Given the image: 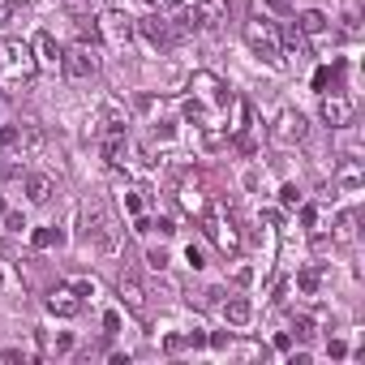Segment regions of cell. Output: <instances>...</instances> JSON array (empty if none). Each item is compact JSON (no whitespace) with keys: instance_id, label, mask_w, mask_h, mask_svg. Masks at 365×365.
Returning a JSON list of instances; mask_svg holds the SVG:
<instances>
[{"instance_id":"6da1fadb","label":"cell","mask_w":365,"mask_h":365,"mask_svg":"<svg viewBox=\"0 0 365 365\" xmlns=\"http://www.w3.org/2000/svg\"><path fill=\"white\" fill-rule=\"evenodd\" d=\"M190 91H194V95L185 99V116H190L194 125H202L207 133L220 129V116H224L228 103H232V95L224 91V82H220L215 73H194Z\"/></svg>"},{"instance_id":"7a4b0ae2","label":"cell","mask_w":365,"mask_h":365,"mask_svg":"<svg viewBox=\"0 0 365 365\" xmlns=\"http://www.w3.org/2000/svg\"><path fill=\"white\" fill-rule=\"evenodd\" d=\"M35 73H39V65H35L31 43H22V39H5V43H0V82H5L9 91L31 86Z\"/></svg>"},{"instance_id":"3957f363","label":"cell","mask_w":365,"mask_h":365,"mask_svg":"<svg viewBox=\"0 0 365 365\" xmlns=\"http://www.w3.org/2000/svg\"><path fill=\"white\" fill-rule=\"evenodd\" d=\"M82 224H86V237H91L99 250H116V245H120V228H116L112 211H108L99 198H86V202H82Z\"/></svg>"},{"instance_id":"277c9868","label":"cell","mask_w":365,"mask_h":365,"mask_svg":"<svg viewBox=\"0 0 365 365\" xmlns=\"http://www.w3.org/2000/svg\"><path fill=\"white\" fill-rule=\"evenodd\" d=\"M245 43H250V52H254L258 61H267V65H279V61H284V56H279V26L267 22V18L245 22Z\"/></svg>"},{"instance_id":"5b68a950","label":"cell","mask_w":365,"mask_h":365,"mask_svg":"<svg viewBox=\"0 0 365 365\" xmlns=\"http://www.w3.org/2000/svg\"><path fill=\"white\" fill-rule=\"evenodd\" d=\"M95 69H99L95 48L78 43V48H65V52H61V73H65L69 82H86V78H95Z\"/></svg>"},{"instance_id":"8992f818","label":"cell","mask_w":365,"mask_h":365,"mask_svg":"<svg viewBox=\"0 0 365 365\" xmlns=\"http://www.w3.org/2000/svg\"><path fill=\"white\" fill-rule=\"evenodd\" d=\"M99 35H103L108 43L125 48V43L133 39V18H129L120 5H112V9H103V18H99Z\"/></svg>"},{"instance_id":"52a82bcc","label":"cell","mask_w":365,"mask_h":365,"mask_svg":"<svg viewBox=\"0 0 365 365\" xmlns=\"http://www.w3.org/2000/svg\"><path fill=\"white\" fill-rule=\"evenodd\" d=\"M202 228H207V237H211V241H215L224 254H237V250H241V237H237L232 220H224V211H220V207L202 215Z\"/></svg>"},{"instance_id":"ba28073f","label":"cell","mask_w":365,"mask_h":365,"mask_svg":"<svg viewBox=\"0 0 365 365\" xmlns=\"http://www.w3.org/2000/svg\"><path fill=\"white\" fill-rule=\"evenodd\" d=\"M194 26L207 35H220L228 26V0H194Z\"/></svg>"},{"instance_id":"9c48e42d","label":"cell","mask_w":365,"mask_h":365,"mask_svg":"<svg viewBox=\"0 0 365 365\" xmlns=\"http://www.w3.org/2000/svg\"><path fill=\"white\" fill-rule=\"evenodd\" d=\"M305 129H309V125H305V116H301V112H292V108H284V112L275 116V125H271V138H275L279 146H297V142L305 138Z\"/></svg>"},{"instance_id":"30bf717a","label":"cell","mask_w":365,"mask_h":365,"mask_svg":"<svg viewBox=\"0 0 365 365\" xmlns=\"http://www.w3.org/2000/svg\"><path fill=\"white\" fill-rule=\"evenodd\" d=\"M48 314H56V318H78V314H82V292H78L73 284H56V288L48 292Z\"/></svg>"},{"instance_id":"8fae6325","label":"cell","mask_w":365,"mask_h":365,"mask_svg":"<svg viewBox=\"0 0 365 365\" xmlns=\"http://www.w3.org/2000/svg\"><path fill=\"white\" fill-rule=\"evenodd\" d=\"M318 112H322V120H327L331 129H344V125L352 120V99H348V95H339V91H331V95H322Z\"/></svg>"},{"instance_id":"7c38bea8","label":"cell","mask_w":365,"mask_h":365,"mask_svg":"<svg viewBox=\"0 0 365 365\" xmlns=\"http://www.w3.org/2000/svg\"><path fill=\"white\" fill-rule=\"evenodd\" d=\"M31 52H35V65H39V69H61V52H65V48H61L48 31H43V35H35Z\"/></svg>"},{"instance_id":"4fadbf2b","label":"cell","mask_w":365,"mask_h":365,"mask_svg":"<svg viewBox=\"0 0 365 365\" xmlns=\"http://www.w3.org/2000/svg\"><path fill=\"white\" fill-rule=\"evenodd\" d=\"M133 31H142L146 43H155V48H168V43H172V26H168L159 14H146L142 22H133Z\"/></svg>"},{"instance_id":"5bb4252c","label":"cell","mask_w":365,"mask_h":365,"mask_svg":"<svg viewBox=\"0 0 365 365\" xmlns=\"http://www.w3.org/2000/svg\"><path fill=\"white\" fill-rule=\"evenodd\" d=\"M220 314H224L228 327H250V322H254V305H250L245 297H228V301L220 305Z\"/></svg>"},{"instance_id":"9a60e30c","label":"cell","mask_w":365,"mask_h":365,"mask_svg":"<svg viewBox=\"0 0 365 365\" xmlns=\"http://www.w3.org/2000/svg\"><path fill=\"white\" fill-rule=\"evenodd\" d=\"M365 185V172H361V163L356 159H344L339 163V176H335V190H344V194H356Z\"/></svg>"},{"instance_id":"2e32d148","label":"cell","mask_w":365,"mask_h":365,"mask_svg":"<svg viewBox=\"0 0 365 365\" xmlns=\"http://www.w3.org/2000/svg\"><path fill=\"white\" fill-rule=\"evenodd\" d=\"M297 288H301V297H318L327 288V267H301L297 271Z\"/></svg>"},{"instance_id":"e0dca14e","label":"cell","mask_w":365,"mask_h":365,"mask_svg":"<svg viewBox=\"0 0 365 365\" xmlns=\"http://www.w3.org/2000/svg\"><path fill=\"white\" fill-rule=\"evenodd\" d=\"M26 198H31L35 207H43V202L52 198V176H48V172H31V176H26Z\"/></svg>"},{"instance_id":"ac0fdd59","label":"cell","mask_w":365,"mask_h":365,"mask_svg":"<svg viewBox=\"0 0 365 365\" xmlns=\"http://www.w3.org/2000/svg\"><path fill=\"white\" fill-rule=\"evenodd\" d=\"M297 31H301L305 39H314V35H322V31H327V14H322V9H305V14L297 18Z\"/></svg>"},{"instance_id":"d6986e66","label":"cell","mask_w":365,"mask_h":365,"mask_svg":"<svg viewBox=\"0 0 365 365\" xmlns=\"http://www.w3.org/2000/svg\"><path fill=\"white\" fill-rule=\"evenodd\" d=\"M335 241L339 245H352L356 241V211H339L335 215Z\"/></svg>"},{"instance_id":"ffe728a7","label":"cell","mask_w":365,"mask_h":365,"mask_svg":"<svg viewBox=\"0 0 365 365\" xmlns=\"http://www.w3.org/2000/svg\"><path fill=\"white\" fill-rule=\"evenodd\" d=\"M120 301H129V309H142V284L133 275H120Z\"/></svg>"},{"instance_id":"44dd1931","label":"cell","mask_w":365,"mask_h":365,"mask_svg":"<svg viewBox=\"0 0 365 365\" xmlns=\"http://www.w3.org/2000/svg\"><path fill=\"white\" fill-rule=\"evenodd\" d=\"M61 241H65L61 228H39V232H35V245H39V250H52V245H61Z\"/></svg>"},{"instance_id":"7402d4cb","label":"cell","mask_w":365,"mask_h":365,"mask_svg":"<svg viewBox=\"0 0 365 365\" xmlns=\"http://www.w3.org/2000/svg\"><path fill=\"white\" fill-rule=\"evenodd\" d=\"M279 202H284L288 211H297V207H301V190H297V185H284V190H279Z\"/></svg>"},{"instance_id":"603a6c76","label":"cell","mask_w":365,"mask_h":365,"mask_svg":"<svg viewBox=\"0 0 365 365\" xmlns=\"http://www.w3.org/2000/svg\"><path fill=\"white\" fill-rule=\"evenodd\" d=\"M125 211H129L133 220L142 215V190H129V194H125Z\"/></svg>"},{"instance_id":"cb8c5ba5","label":"cell","mask_w":365,"mask_h":365,"mask_svg":"<svg viewBox=\"0 0 365 365\" xmlns=\"http://www.w3.org/2000/svg\"><path fill=\"white\" fill-rule=\"evenodd\" d=\"M292 327L297 335H314V314H292Z\"/></svg>"},{"instance_id":"d4e9b609","label":"cell","mask_w":365,"mask_h":365,"mask_svg":"<svg viewBox=\"0 0 365 365\" xmlns=\"http://www.w3.org/2000/svg\"><path fill=\"white\" fill-rule=\"evenodd\" d=\"M14 14H18V0H0V26H9Z\"/></svg>"},{"instance_id":"484cf974","label":"cell","mask_w":365,"mask_h":365,"mask_svg":"<svg viewBox=\"0 0 365 365\" xmlns=\"http://www.w3.org/2000/svg\"><path fill=\"white\" fill-rule=\"evenodd\" d=\"M185 262H190L194 271H202V267H207V258H202V250H198V245H190V250H185Z\"/></svg>"},{"instance_id":"4316f807","label":"cell","mask_w":365,"mask_h":365,"mask_svg":"<svg viewBox=\"0 0 365 365\" xmlns=\"http://www.w3.org/2000/svg\"><path fill=\"white\" fill-rule=\"evenodd\" d=\"M146 262H150L155 271H163V267H168V254H163V250H150V254H146Z\"/></svg>"},{"instance_id":"83f0119b","label":"cell","mask_w":365,"mask_h":365,"mask_svg":"<svg viewBox=\"0 0 365 365\" xmlns=\"http://www.w3.org/2000/svg\"><path fill=\"white\" fill-rule=\"evenodd\" d=\"M5 228H9V232H22V228H26V220H22V215H14V211H9V215H5Z\"/></svg>"},{"instance_id":"f1b7e54d","label":"cell","mask_w":365,"mask_h":365,"mask_svg":"<svg viewBox=\"0 0 365 365\" xmlns=\"http://www.w3.org/2000/svg\"><path fill=\"white\" fill-rule=\"evenodd\" d=\"M327 352L339 361V356H348V344H344V339H331V344H327Z\"/></svg>"},{"instance_id":"f546056e","label":"cell","mask_w":365,"mask_h":365,"mask_svg":"<svg viewBox=\"0 0 365 365\" xmlns=\"http://www.w3.org/2000/svg\"><path fill=\"white\" fill-rule=\"evenodd\" d=\"M168 5H190V0H168Z\"/></svg>"},{"instance_id":"4dcf8cb0","label":"cell","mask_w":365,"mask_h":365,"mask_svg":"<svg viewBox=\"0 0 365 365\" xmlns=\"http://www.w3.org/2000/svg\"><path fill=\"white\" fill-rule=\"evenodd\" d=\"M103 5H108V9H112V5H120V0H103Z\"/></svg>"},{"instance_id":"1f68e13d","label":"cell","mask_w":365,"mask_h":365,"mask_svg":"<svg viewBox=\"0 0 365 365\" xmlns=\"http://www.w3.org/2000/svg\"><path fill=\"white\" fill-rule=\"evenodd\" d=\"M0 215H5V198H0Z\"/></svg>"},{"instance_id":"d6a6232c","label":"cell","mask_w":365,"mask_h":365,"mask_svg":"<svg viewBox=\"0 0 365 365\" xmlns=\"http://www.w3.org/2000/svg\"><path fill=\"white\" fill-rule=\"evenodd\" d=\"M146 5H159V0H146Z\"/></svg>"},{"instance_id":"836d02e7","label":"cell","mask_w":365,"mask_h":365,"mask_svg":"<svg viewBox=\"0 0 365 365\" xmlns=\"http://www.w3.org/2000/svg\"><path fill=\"white\" fill-rule=\"evenodd\" d=\"M0 284H5V275H0Z\"/></svg>"}]
</instances>
